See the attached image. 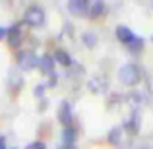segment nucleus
<instances>
[{
  "label": "nucleus",
  "mask_w": 153,
  "mask_h": 149,
  "mask_svg": "<svg viewBox=\"0 0 153 149\" xmlns=\"http://www.w3.org/2000/svg\"><path fill=\"white\" fill-rule=\"evenodd\" d=\"M103 85H105V83L101 82V78H99V76H97V78H91V79H89V89L93 91V93H99V91L103 89Z\"/></svg>",
  "instance_id": "12"
},
{
  "label": "nucleus",
  "mask_w": 153,
  "mask_h": 149,
  "mask_svg": "<svg viewBox=\"0 0 153 149\" xmlns=\"http://www.w3.org/2000/svg\"><path fill=\"white\" fill-rule=\"evenodd\" d=\"M82 39H83V43H85L89 49H93V47L97 45V35H95V33H89V31H87V33H83Z\"/></svg>",
  "instance_id": "13"
},
{
  "label": "nucleus",
  "mask_w": 153,
  "mask_h": 149,
  "mask_svg": "<svg viewBox=\"0 0 153 149\" xmlns=\"http://www.w3.org/2000/svg\"><path fill=\"white\" fill-rule=\"evenodd\" d=\"M105 2H101V0H95V2L89 4V10H87V14L91 16V18H99V16L105 14Z\"/></svg>",
  "instance_id": "11"
},
{
  "label": "nucleus",
  "mask_w": 153,
  "mask_h": 149,
  "mask_svg": "<svg viewBox=\"0 0 153 149\" xmlns=\"http://www.w3.org/2000/svg\"><path fill=\"white\" fill-rule=\"evenodd\" d=\"M8 43H10L12 47H16L19 43V39H22V25L19 23H14L12 27H8V35H6Z\"/></svg>",
  "instance_id": "8"
},
{
  "label": "nucleus",
  "mask_w": 153,
  "mask_h": 149,
  "mask_svg": "<svg viewBox=\"0 0 153 149\" xmlns=\"http://www.w3.org/2000/svg\"><path fill=\"white\" fill-rule=\"evenodd\" d=\"M118 79L124 85L134 87V85H138L140 79H142V72H140V68L136 66V64H124L118 70Z\"/></svg>",
  "instance_id": "1"
},
{
  "label": "nucleus",
  "mask_w": 153,
  "mask_h": 149,
  "mask_svg": "<svg viewBox=\"0 0 153 149\" xmlns=\"http://www.w3.org/2000/svg\"><path fill=\"white\" fill-rule=\"evenodd\" d=\"M58 149H76V147H74V145H64V143H62Z\"/></svg>",
  "instance_id": "21"
},
{
  "label": "nucleus",
  "mask_w": 153,
  "mask_h": 149,
  "mask_svg": "<svg viewBox=\"0 0 153 149\" xmlns=\"http://www.w3.org/2000/svg\"><path fill=\"white\" fill-rule=\"evenodd\" d=\"M45 87H47V85H37V89H35V95H37V97H43V91H45Z\"/></svg>",
  "instance_id": "18"
},
{
  "label": "nucleus",
  "mask_w": 153,
  "mask_h": 149,
  "mask_svg": "<svg viewBox=\"0 0 153 149\" xmlns=\"http://www.w3.org/2000/svg\"><path fill=\"white\" fill-rule=\"evenodd\" d=\"M0 149H8V145H6V138H4V136H0Z\"/></svg>",
  "instance_id": "20"
},
{
  "label": "nucleus",
  "mask_w": 153,
  "mask_h": 149,
  "mask_svg": "<svg viewBox=\"0 0 153 149\" xmlns=\"http://www.w3.org/2000/svg\"><path fill=\"white\" fill-rule=\"evenodd\" d=\"M120 136H122V128H112V130L108 132V142L111 143H118Z\"/></svg>",
  "instance_id": "14"
},
{
  "label": "nucleus",
  "mask_w": 153,
  "mask_h": 149,
  "mask_svg": "<svg viewBox=\"0 0 153 149\" xmlns=\"http://www.w3.org/2000/svg\"><path fill=\"white\" fill-rule=\"evenodd\" d=\"M39 60H41V56H37L33 50L25 49V50H19L18 52L16 62H18L19 70H33V68H39Z\"/></svg>",
  "instance_id": "2"
},
{
  "label": "nucleus",
  "mask_w": 153,
  "mask_h": 149,
  "mask_svg": "<svg viewBox=\"0 0 153 149\" xmlns=\"http://www.w3.org/2000/svg\"><path fill=\"white\" fill-rule=\"evenodd\" d=\"M126 130H130V132H138V116H132V120H128Z\"/></svg>",
  "instance_id": "16"
},
{
  "label": "nucleus",
  "mask_w": 153,
  "mask_h": 149,
  "mask_svg": "<svg viewBox=\"0 0 153 149\" xmlns=\"http://www.w3.org/2000/svg\"><path fill=\"white\" fill-rule=\"evenodd\" d=\"M58 120H60V124H62V128L72 126L74 116H72V105L68 103V101H62V103H60V107H58Z\"/></svg>",
  "instance_id": "4"
},
{
  "label": "nucleus",
  "mask_w": 153,
  "mask_h": 149,
  "mask_svg": "<svg viewBox=\"0 0 153 149\" xmlns=\"http://www.w3.org/2000/svg\"><path fill=\"white\" fill-rule=\"evenodd\" d=\"M54 66H56V62H54V58H52V54H43L41 56V60H39V68H41V72L45 76H52L54 74Z\"/></svg>",
  "instance_id": "6"
},
{
  "label": "nucleus",
  "mask_w": 153,
  "mask_h": 149,
  "mask_svg": "<svg viewBox=\"0 0 153 149\" xmlns=\"http://www.w3.org/2000/svg\"><path fill=\"white\" fill-rule=\"evenodd\" d=\"M47 16H45V10H43L41 6H29L25 10V14H23V21L27 23V25L31 27H41L43 23H45Z\"/></svg>",
  "instance_id": "3"
},
{
  "label": "nucleus",
  "mask_w": 153,
  "mask_h": 149,
  "mask_svg": "<svg viewBox=\"0 0 153 149\" xmlns=\"http://www.w3.org/2000/svg\"><path fill=\"white\" fill-rule=\"evenodd\" d=\"M116 37H118L120 43H124V45H130V43L136 39V35H134V31H132L130 27L118 25V27H116Z\"/></svg>",
  "instance_id": "7"
},
{
  "label": "nucleus",
  "mask_w": 153,
  "mask_h": 149,
  "mask_svg": "<svg viewBox=\"0 0 153 149\" xmlns=\"http://www.w3.org/2000/svg\"><path fill=\"white\" fill-rule=\"evenodd\" d=\"M52 58H54L56 64H60V66H64V68H70L72 66V56L68 54L64 49H58L54 54H52Z\"/></svg>",
  "instance_id": "9"
},
{
  "label": "nucleus",
  "mask_w": 153,
  "mask_h": 149,
  "mask_svg": "<svg viewBox=\"0 0 153 149\" xmlns=\"http://www.w3.org/2000/svg\"><path fill=\"white\" fill-rule=\"evenodd\" d=\"M76 136H78V132H76V128H74V126L62 128V143H64V145H74Z\"/></svg>",
  "instance_id": "10"
},
{
  "label": "nucleus",
  "mask_w": 153,
  "mask_h": 149,
  "mask_svg": "<svg viewBox=\"0 0 153 149\" xmlns=\"http://www.w3.org/2000/svg\"><path fill=\"white\" fill-rule=\"evenodd\" d=\"M68 10L74 16H83L89 10V2H87V0H70V2H68Z\"/></svg>",
  "instance_id": "5"
},
{
  "label": "nucleus",
  "mask_w": 153,
  "mask_h": 149,
  "mask_svg": "<svg viewBox=\"0 0 153 149\" xmlns=\"http://www.w3.org/2000/svg\"><path fill=\"white\" fill-rule=\"evenodd\" d=\"M142 47H143V41H142L140 37H136L134 41H132L130 45H128V49H130L132 52H140V50H142Z\"/></svg>",
  "instance_id": "15"
},
{
  "label": "nucleus",
  "mask_w": 153,
  "mask_h": 149,
  "mask_svg": "<svg viewBox=\"0 0 153 149\" xmlns=\"http://www.w3.org/2000/svg\"><path fill=\"white\" fill-rule=\"evenodd\" d=\"M25 149H47V145L43 142H33V143H29Z\"/></svg>",
  "instance_id": "17"
},
{
  "label": "nucleus",
  "mask_w": 153,
  "mask_h": 149,
  "mask_svg": "<svg viewBox=\"0 0 153 149\" xmlns=\"http://www.w3.org/2000/svg\"><path fill=\"white\" fill-rule=\"evenodd\" d=\"M6 35H8V29L0 25V41H2V39H6Z\"/></svg>",
  "instance_id": "19"
}]
</instances>
